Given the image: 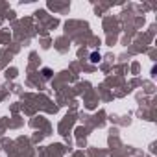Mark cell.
<instances>
[{
	"label": "cell",
	"instance_id": "1",
	"mask_svg": "<svg viewBox=\"0 0 157 157\" xmlns=\"http://www.w3.org/2000/svg\"><path fill=\"white\" fill-rule=\"evenodd\" d=\"M91 61H93V63H98V61H100V54L93 52V54H91Z\"/></svg>",
	"mask_w": 157,
	"mask_h": 157
},
{
	"label": "cell",
	"instance_id": "2",
	"mask_svg": "<svg viewBox=\"0 0 157 157\" xmlns=\"http://www.w3.org/2000/svg\"><path fill=\"white\" fill-rule=\"evenodd\" d=\"M43 74H44V78H50L52 76V70L50 68H43Z\"/></svg>",
	"mask_w": 157,
	"mask_h": 157
}]
</instances>
